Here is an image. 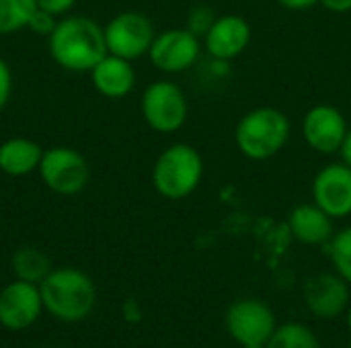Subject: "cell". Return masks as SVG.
Instances as JSON below:
<instances>
[{
  "instance_id": "cell-10",
  "label": "cell",
  "mask_w": 351,
  "mask_h": 348,
  "mask_svg": "<svg viewBox=\"0 0 351 348\" xmlns=\"http://www.w3.org/2000/svg\"><path fill=\"white\" fill-rule=\"evenodd\" d=\"M226 328L234 343L241 347H251L267 345L278 326L269 306L259 299H241L230 306L226 314Z\"/></svg>"
},
{
  "instance_id": "cell-15",
  "label": "cell",
  "mask_w": 351,
  "mask_h": 348,
  "mask_svg": "<svg viewBox=\"0 0 351 348\" xmlns=\"http://www.w3.org/2000/svg\"><path fill=\"white\" fill-rule=\"evenodd\" d=\"M95 90L105 98H123L136 86V70L130 59L107 53L90 72Z\"/></svg>"
},
{
  "instance_id": "cell-11",
  "label": "cell",
  "mask_w": 351,
  "mask_h": 348,
  "mask_svg": "<svg viewBox=\"0 0 351 348\" xmlns=\"http://www.w3.org/2000/svg\"><path fill=\"white\" fill-rule=\"evenodd\" d=\"M313 203L319 205L333 219L351 215V166L343 160L325 164L311 185Z\"/></svg>"
},
{
  "instance_id": "cell-30",
  "label": "cell",
  "mask_w": 351,
  "mask_h": 348,
  "mask_svg": "<svg viewBox=\"0 0 351 348\" xmlns=\"http://www.w3.org/2000/svg\"><path fill=\"white\" fill-rule=\"evenodd\" d=\"M243 348H267L265 345H251V347H243Z\"/></svg>"
},
{
  "instance_id": "cell-24",
  "label": "cell",
  "mask_w": 351,
  "mask_h": 348,
  "mask_svg": "<svg viewBox=\"0 0 351 348\" xmlns=\"http://www.w3.org/2000/svg\"><path fill=\"white\" fill-rule=\"evenodd\" d=\"M12 94V72L10 66L0 57V111L8 105Z\"/></svg>"
},
{
  "instance_id": "cell-17",
  "label": "cell",
  "mask_w": 351,
  "mask_h": 348,
  "mask_svg": "<svg viewBox=\"0 0 351 348\" xmlns=\"http://www.w3.org/2000/svg\"><path fill=\"white\" fill-rule=\"evenodd\" d=\"M43 148L29 137H10L0 144V172L6 176H27L37 172Z\"/></svg>"
},
{
  "instance_id": "cell-21",
  "label": "cell",
  "mask_w": 351,
  "mask_h": 348,
  "mask_svg": "<svg viewBox=\"0 0 351 348\" xmlns=\"http://www.w3.org/2000/svg\"><path fill=\"white\" fill-rule=\"evenodd\" d=\"M327 248L337 275L351 285V226L335 232Z\"/></svg>"
},
{
  "instance_id": "cell-22",
  "label": "cell",
  "mask_w": 351,
  "mask_h": 348,
  "mask_svg": "<svg viewBox=\"0 0 351 348\" xmlns=\"http://www.w3.org/2000/svg\"><path fill=\"white\" fill-rule=\"evenodd\" d=\"M216 16H218V14H216L208 4H197V6H193V8L187 12L185 29L191 31L193 35H197L199 39H204L206 33L210 31V27L214 25Z\"/></svg>"
},
{
  "instance_id": "cell-31",
  "label": "cell",
  "mask_w": 351,
  "mask_h": 348,
  "mask_svg": "<svg viewBox=\"0 0 351 348\" xmlns=\"http://www.w3.org/2000/svg\"><path fill=\"white\" fill-rule=\"evenodd\" d=\"M348 328H350V332H351V308H350V314H348Z\"/></svg>"
},
{
  "instance_id": "cell-13",
  "label": "cell",
  "mask_w": 351,
  "mask_h": 348,
  "mask_svg": "<svg viewBox=\"0 0 351 348\" xmlns=\"http://www.w3.org/2000/svg\"><path fill=\"white\" fill-rule=\"evenodd\" d=\"M253 29L241 14H220L204 37L206 53L216 62H232L249 47Z\"/></svg>"
},
{
  "instance_id": "cell-29",
  "label": "cell",
  "mask_w": 351,
  "mask_h": 348,
  "mask_svg": "<svg viewBox=\"0 0 351 348\" xmlns=\"http://www.w3.org/2000/svg\"><path fill=\"white\" fill-rule=\"evenodd\" d=\"M339 154H341V160H343L348 166H351V127L348 129V135H346V139H343V146H341Z\"/></svg>"
},
{
  "instance_id": "cell-7",
  "label": "cell",
  "mask_w": 351,
  "mask_h": 348,
  "mask_svg": "<svg viewBox=\"0 0 351 348\" xmlns=\"http://www.w3.org/2000/svg\"><path fill=\"white\" fill-rule=\"evenodd\" d=\"M103 29L107 53L119 55L130 62L148 55L150 45L156 37L154 23L138 10H123L115 14Z\"/></svg>"
},
{
  "instance_id": "cell-6",
  "label": "cell",
  "mask_w": 351,
  "mask_h": 348,
  "mask_svg": "<svg viewBox=\"0 0 351 348\" xmlns=\"http://www.w3.org/2000/svg\"><path fill=\"white\" fill-rule=\"evenodd\" d=\"M39 178L41 183L56 195H76L84 191L90 178L86 158L68 146H53L43 150L39 162Z\"/></svg>"
},
{
  "instance_id": "cell-2",
  "label": "cell",
  "mask_w": 351,
  "mask_h": 348,
  "mask_svg": "<svg viewBox=\"0 0 351 348\" xmlns=\"http://www.w3.org/2000/svg\"><path fill=\"white\" fill-rule=\"evenodd\" d=\"M290 119L276 107H255L247 111L234 127L237 150L253 162L278 156L290 142Z\"/></svg>"
},
{
  "instance_id": "cell-28",
  "label": "cell",
  "mask_w": 351,
  "mask_h": 348,
  "mask_svg": "<svg viewBox=\"0 0 351 348\" xmlns=\"http://www.w3.org/2000/svg\"><path fill=\"white\" fill-rule=\"evenodd\" d=\"M123 318H125L128 322H132V324L140 322L142 312H140V306H138L134 299H128V302L123 304Z\"/></svg>"
},
{
  "instance_id": "cell-3",
  "label": "cell",
  "mask_w": 351,
  "mask_h": 348,
  "mask_svg": "<svg viewBox=\"0 0 351 348\" xmlns=\"http://www.w3.org/2000/svg\"><path fill=\"white\" fill-rule=\"evenodd\" d=\"M43 310L62 322L84 320L97 304V287L80 269H56L39 283Z\"/></svg>"
},
{
  "instance_id": "cell-4",
  "label": "cell",
  "mask_w": 351,
  "mask_h": 348,
  "mask_svg": "<svg viewBox=\"0 0 351 348\" xmlns=\"http://www.w3.org/2000/svg\"><path fill=\"white\" fill-rule=\"evenodd\" d=\"M206 164L197 148L183 142L171 144L154 160L152 187L160 197L169 201H181L197 191Z\"/></svg>"
},
{
  "instance_id": "cell-23",
  "label": "cell",
  "mask_w": 351,
  "mask_h": 348,
  "mask_svg": "<svg viewBox=\"0 0 351 348\" xmlns=\"http://www.w3.org/2000/svg\"><path fill=\"white\" fill-rule=\"evenodd\" d=\"M56 25H58V16H53L51 12H47V10L37 6L33 16H31V21H29V25H27V29L31 33L39 35V37H49L53 33Z\"/></svg>"
},
{
  "instance_id": "cell-5",
  "label": "cell",
  "mask_w": 351,
  "mask_h": 348,
  "mask_svg": "<svg viewBox=\"0 0 351 348\" xmlns=\"http://www.w3.org/2000/svg\"><path fill=\"white\" fill-rule=\"evenodd\" d=\"M140 111L146 125L156 133H175L187 123L189 101L179 84L154 80L142 92Z\"/></svg>"
},
{
  "instance_id": "cell-19",
  "label": "cell",
  "mask_w": 351,
  "mask_h": 348,
  "mask_svg": "<svg viewBox=\"0 0 351 348\" xmlns=\"http://www.w3.org/2000/svg\"><path fill=\"white\" fill-rule=\"evenodd\" d=\"M37 0H0V35H12L27 29Z\"/></svg>"
},
{
  "instance_id": "cell-9",
  "label": "cell",
  "mask_w": 351,
  "mask_h": 348,
  "mask_svg": "<svg viewBox=\"0 0 351 348\" xmlns=\"http://www.w3.org/2000/svg\"><path fill=\"white\" fill-rule=\"evenodd\" d=\"M348 129L350 125L346 115L327 103L311 107L302 117V137L306 146L321 156L339 154Z\"/></svg>"
},
{
  "instance_id": "cell-1",
  "label": "cell",
  "mask_w": 351,
  "mask_h": 348,
  "mask_svg": "<svg viewBox=\"0 0 351 348\" xmlns=\"http://www.w3.org/2000/svg\"><path fill=\"white\" fill-rule=\"evenodd\" d=\"M51 59L66 72H90L105 55V29L90 16L70 14L47 37Z\"/></svg>"
},
{
  "instance_id": "cell-32",
  "label": "cell",
  "mask_w": 351,
  "mask_h": 348,
  "mask_svg": "<svg viewBox=\"0 0 351 348\" xmlns=\"http://www.w3.org/2000/svg\"><path fill=\"white\" fill-rule=\"evenodd\" d=\"M45 348H58V347H45Z\"/></svg>"
},
{
  "instance_id": "cell-33",
  "label": "cell",
  "mask_w": 351,
  "mask_h": 348,
  "mask_svg": "<svg viewBox=\"0 0 351 348\" xmlns=\"http://www.w3.org/2000/svg\"><path fill=\"white\" fill-rule=\"evenodd\" d=\"M348 348H351V345H350V347H348Z\"/></svg>"
},
{
  "instance_id": "cell-12",
  "label": "cell",
  "mask_w": 351,
  "mask_h": 348,
  "mask_svg": "<svg viewBox=\"0 0 351 348\" xmlns=\"http://www.w3.org/2000/svg\"><path fill=\"white\" fill-rule=\"evenodd\" d=\"M43 310L39 285L27 281H12L0 291V324L8 330H27L33 326Z\"/></svg>"
},
{
  "instance_id": "cell-26",
  "label": "cell",
  "mask_w": 351,
  "mask_h": 348,
  "mask_svg": "<svg viewBox=\"0 0 351 348\" xmlns=\"http://www.w3.org/2000/svg\"><path fill=\"white\" fill-rule=\"evenodd\" d=\"M319 4L335 14H346L351 10V0H319Z\"/></svg>"
},
{
  "instance_id": "cell-25",
  "label": "cell",
  "mask_w": 351,
  "mask_h": 348,
  "mask_svg": "<svg viewBox=\"0 0 351 348\" xmlns=\"http://www.w3.org/2000/svg\"><path fill=\"white\" fill-rule=\"evenodd\" d=\"M74 4L76 0H37V6L51 12L53 16H66Z\"/></svg>"
},
{
  "instance_id": "cell-18",
  "label": "cell",
  "mask_w": 351,
  "mask_h": 348,
  "mask_svg": "<svg viewBox=\"0 0 351 348\" xmlns=\"http://www.w3.org/2000/svg\"><path fill=\"white\" fill-rule=\"evenodd\" d=\"M12 271L16 279L39 285L51 273V265L45 252H41L39 248L25 246L12 254Z\"/></svg>"
},
{
  "instance_id": "cell-14",
  "label": "cell",
  "mask_w": 351,
  "mask_h": 348,
  "mask_svg": "<svg viewBox=\"0 0 351 348\" xmlns=\"http://www.w3.org/2000/svg\"><path fill=\"white\" fill-rule=\"evenodd\" d=\"M348 281L339 275L323 273L315 275L304 285V302L308 310L319 318H335L350 304Z\"/></svg>"
},
{
  "instance_id": "cell-8",
  "label": "cell",
  "mask_w": 351,
  "mask_h": 348,
  "mask_svg": "<svg viewBox=\"0 0 351 348\" xmlns=\"http://www.w3.org/2000/svg\"><path fill=\"white\" fill-rule=\"evenodd\" d=\"M202 55V39L185 27L156 33L148 57L162 74H181L195 66Z\"/></svg>"
},
{
  "instance_id": "cell-27",
  "label": "cell",
  "mask_w": 351,
  "mask_h": 348,
  "mask_svg": "<svg viewBox=\"0 0 351 348\" xmlns=\"http://www.w3.org/2000/svg\"><path fill=\"white\" fill-rule=\"evenodd\" d=\"M276 2L288 10H308L319 4V0H276Z\"/></svg>"
},
{
  "instance_id": "cell-16",
  "label": "cell",
  "mask_w": 351,
  "mask_h": 348,
  "mask_svg": "<svg viewBox=\"0 0 351 348\" xmlns=\"http://www.w3.org/2000/svg\"><path fill=\"white\" fill-rule=\"evenodd\" d=\"M292 236L306 246H323L333 238V217L315 203H302L292 209L288 219Z\"/></svg>"
},
{
  "instance_id": "cell-20",
  "label": "cell",
  "mask_w": 351,
  "mask_h": 348,
  "mask_svg": "<svg viewBox=\"0 0 351 348\" xmlns=\"http://www.w3.org/2000/svg\"><path fill=\"white\" fill-rule=\"evenodd\" d=\"M267 348H321L315 332L302 324H284L276 328L271 338L267 340Z\"/></svg>"
}]
</instances>
